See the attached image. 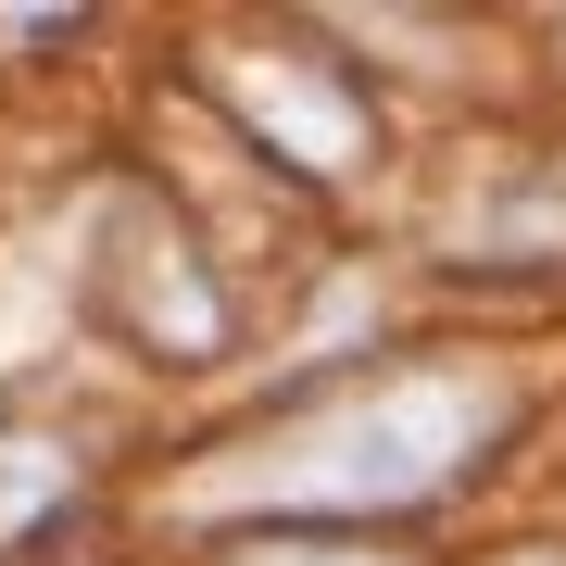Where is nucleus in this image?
Segmentation results:
<instances>
[{
	"label": "nucleus",
	"mask_w": 566,
	"mask_h": 566,
	"mask_svg": "<svg viewBox=\"0 0 566 566\" xmlns=\"http://www.w3.org/2000/svg\"><path fill=\"white\" fill-rule=\"evenodd\" d=\"M516 390L491 365H390V378L340 390V403L277 416L264 441L214 453L189 479V504H252V516H390L441 504V491L504 441Z\"/></svg>",
	"instance_id": "f257e3e1"
},
{
	"label": "nucleus",
	"mask_w": 566,
	"mask_h": 566,
	"mask_svg": "<svg viewBox=\"0 0 566 566\" xmlns=\"http://www.w3.org/2000/svg\"><path fill=\"white\" fill-rule=\"evenodd\" d=\"M227 102H240V126L290 164V177H315V189L365 177V151H378L365 88L327 76V63H303V51H290V63H227Z\"/></svg>",
	"instance_id": "f03ea898"
},
{
	"label": "nucleus",
	"mask_w": 566,
	"mask_h": 566,
	"mask_svg": "<svg viewBox=\"0 0 566 566\" xmlns=\"http://www.w3.org/2000/svg\"><path fill=\"white\" fill-rule=\"evenodd\" d=\"M240 566H390V554H365V542H303V528H290V542H252Z\"/></svg>",
	"instance_id": "7ed1b4c3"
}]
</instances>
